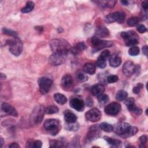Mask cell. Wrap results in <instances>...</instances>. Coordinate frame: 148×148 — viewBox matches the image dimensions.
Instances as JSON below:
<instances>
[{
	"label": "cell",
	"mask_w": 148,
	"mask_h": 148,
	"mask_svg": "<svg viewBox=\"0 0 148 148\" xmlns=\"http://www.w3.org/2000/svg\"><path fill=\"white\" fill-rule=\"evenodd\" d=\"M113 131L118 136L124 138H127L135 135L138 132L136 127L131 126L125 122H120L113 127Z\"/></svg>",
	"instance_id": "cell-1"
},
{
	"label": "cell",
	"mask_w": 148,
	"mask_h": 148,
	"mask_svg": "<svg viewBox=\"0 0 148 148\" xmlns=\"http://www.w3.org/2000/svg\"><path fill=\"white\" fill-rule=\"evenodd\" d=\"M50 47L53 53L67 54L70 51V44L64 39H53L50 42Z\"/></svg>",
	"instance_id": "cell-2"
},
{
	"label": "cell",
	"mask_w": 148,
	"mask_h": 148,
	"mask_svg": "<svg viewBox=\"0 0 148 148\" xmlns=\"http://www.w3.org/2000/svg\"><path fill=\"white\" fill-rule=\"evenodd\" d=\"M43 127L45 130L47 131L50 135L56 136L58 134L60 130V122L57 119H47L43 123Z\"/></svg>",
	"instance_id": "cell-3"
},
{
	"label": "cell",
	"mask_w": 148,
	"mask_h": 148,
	"mask_svg": "<svg viewBox=\"0 0 148 148\" xmlns=\"http://www.w3.org/2000/svg\"><path fill=\"white\" fill-rule=\"evenodd\" d=\"M9 46L10 52L15 56L20 55L23 50V43L17 36L13 37L12 39L8 40L6 42Z\"/></svg>",
	"instance_id": "cell-4"
},
{
	"label": "cell",
	"mask_w": 148,
	"mask_h": 148,
	"mask_svg": "<svg viewBox=\"0 0 148 148\" xmlns=\"http://www.w3.org/2000/svg\"><path fill=\"white\" fill-rule=\"evenodd\" d=\"M121 36L124 40L127 46H135L139 43V37L137 34L134 31L122 32Z\"/></svg>",
	"instance_id": "cell-5"
},
{
	"label": "cell",
	"mask_w": 148,
	"mask_h": 148,
	"mask_svg": "<svg viewBox=\"0 0 148 148\" xmlns=\"http://www.w3.org/2000/svg\"><path fill=\"white\" fill-rule=\"evenodd\" d=\"M45 113V108L42 106H36L32 111L30 118V121L33 125H38L40 124Z\"/></svg>",
	"instance_id": "cell-6"
},
{
	"label": "cell",
	"mask_w": 148,
	"mask_h": 148,
	"mask_svg": "<svg viewBox=\"0 0 148 148\" xmlns=\"http://www.w3.org/2000/svg\"><path fill=\"white\" fill-rule=\"evenodd\" d=\"M92 46L96 51H98L103 48L112 47L113 43L111 41H107L101 39L97 36H93L91 40Z\"/></svg>",
	"instance_id": "cell-7"
},
{
	"label": "cell",
	"mask_w": 148,
	"mask_h": 148,
	"mask_svg": "<svg viewBox=\"0 0 148 148\" xmlns=\"http://www.w3.org/2000/svg\"><path fill=\"white\" fill-rule=\"evenodd\" d=\"M67 54L62 53H53L49 57V63L54 66H58L65 62Z\"/></svg>",
	"instance_id": "cell-8"
},
{
	"label": "cell",
	"mask_w": 148,
	"mask_h": 148,
	"mask_svg": "<svg viewBox=\"0 0 148 148\" xmlns=\"http://www.w3.org/2000/svg\"><path fill=\"white\" fill-rule=\"evenodd\" d=\"M38 83L39 86V90L41 94H46L50 90L52 86L53 81L46 77H41L39 78Z\"/></svg>",
	"instance_id": "cell-9"
},
{
	"label": "cell",
	"mask_w": 148,
	"mask_h": 148,
	"mask_svg": "<svg viewBox=\"0 0 148 148\" xmlns=\"http://www.w3.org/2000/svg\"><path fill=\"white\" fill-rule=\"evenodd\" d=\"M125 17V15L123 12H116L107 15L105 17V21L109 24L116 21L120 24H122L124 21Z\"/></svg>",
	"instance_id": "cell-10"
},
{
	"label": "cell",
	"mask_w": 148,
	"mask_h": 148,
	"mask_svg": "<svg viewBox=\"0 0 148 148\" xmlns=\"http://www.w3.org/2000/svg\"><path fill=\"white\" fill-rule=\"evenodd\" d=\"M101 129L99 125H92L90 126L87 131V139L88 141H93L100 137L101 134Z\"/></svg>",
	"instance_id": "cell-11"
},
{
	"label": "cell",
	"mask_w": 148,
	"mask_h": 148,
	"mask_svg": "<svg viewBox=\"0 0 148 148\" xmlns=\"http://www.w3.org/2000/svg\"><path fill=\"white\" fill-rule=\"evenodd\" d=\"M121 110V105L120 103L113 102L107 105L105 108V113L109 116H116L117 115Z\"/></svg>",
	"instance_id": "cell-12"
},
{
	"label": "cell",
	"mask_w": 148,
	"mask_h": 148,
	"mask_svg": "<svg viewBox=\"0 0 148 148\" xmlns=\"http://www.w3.org/2000/svg\"><path fill=\"white\" fill-rule=\"evenodd\" d=\"M86 119L91 122H97L101 118V111L97 108H92L85 113Z\"/></svg>",
	"instance_id": "cell-13"
},
{
	"label": "cell",
	"mask_w": 148,
	"mask_h": 148,
	"mask_svg": "<svg viewBox=\"0 0 148 148\" xmlns=\"http://www.w3.org/2000/svg\"><path fill=\"white\" fill-rule=\"evenodd\" d=\"M70 106L79 112H82L84 109V103L82 99L79 98H73L69 101Z\"/></svg>",
	"instance_id": "cell-14"
},
{
	"label": "cell",
	"mask_w": 148,
	"mask_h": 148,
	"mask_svg": "<svg viewBox=\"0 0 148 148\" xmlns=\"http://www.w3.org/2000/svg\"><path fill=\"white\" fill-rule=\"evenodd\" d=\"M123 73L127 77H131L135 72V65L131 61H128L125 62L123 66Z\"/></svg>",
	"instance_id": "cell-15"
},
{
	"label": "cell",
	"mask_w": 148,
	"mask_h": 148,
	"mask_svg": "<svg viewBox=\"0 0 148 148\" xmlns=\"http://www.w3.org/2000/svg\"><path fill=\"white\" fill-rule=\"evenodd\" d=\"M73 86V80L72 77L69 75H65L61 79V86L65 90H71Z\"/></svg>",
	"instance_id": "cell-16"
},
{
	"label": "cell",
	"mask_w": 148,
	"mask_h": 148,
	"mask_svg": "<svg viewBox=\"0 0 148 148\" xmlns=\"http://www.w3.org/2000/svg\"><path fill=\"white\" fill-rule=\"evenodd\" d=\"M1 109L3 112L8 115H11L14 117H17L18 115L16 109L11 105L3 102L1 104Z\"/></svg>",
	"instance_id": "cell-17"
},
{
	"label": "cell",
	"mask_w": 148,
	"mask_h": 148,
	"mask_svg": "<svg viewBox=\"0 0 148 148\" xmlns=\"http://www.w3.org/2000/svg\"><path fill=\"white\" fill-rule=\"evenodd\" d=\"M95 34L101 38H106L109 36L110 33L109 31L106 27L103 25H100L97 27L95 30Z\"/></svg>",
	"instance_id": "cell-18"
},
{
	"label": "cell",
	"mask_w": 148,
	"mask_h": 148,
	"mask_svg": "<svg viewBox=\"0 0 148 148\" xmlns=\"http://www.w3.org/2000/svg\"><path fill=\"white\" fill-rule=\"evenodd\" d=\"M86 49V46L84 42L76 43L73 47H71L70 51L74 55H77Z\"/></svg>",
	"instance_id": "cell-19"
},
{
	"label": "cell",
	"mask_w": 148,
	"mask_h": 148,
	"mask_svg": "<svg viewBox=\"0 0 148 148\" xmlns=\"http://www.w3.org/2000/svg\"><path fill=\"white\" fill-rule=\"evenodd\" d=\"M91 91L93 95L98 97L103 94L105 91V87L102 84H96L92 86Z\"/></svg>",
	"instance_id": "cell-20"
},
{
	"label": "cell",
	"mask_w": 148,
	"mask_h": 148,
	"mask_svg": "<svg viewBox=\"0 0 148 148\" xmlns=\"http://www.w3.org/2000/svg\"><path fill=\"white\" fill-rule=\"evenodd\" d=\"M64 119L66 123H72L76 122L77 116L71 110H66L64 112Z\"/></svg>",
	"instance_id": "cell-21"
},
{
	"label": "cell",
	"mask_w": 148,
	"mask_h": 148,
	"mask_svg": "<svg viewBox=\"0 0 148 148\" xmlns=\"http://www.w3.org/2000/svg\"><path fill=\"white\" fill-rule=\"evenodd\" d=\"M121 63V58L116 54H113L109 58V64L111 66L118 67Z\"/></svg>",
	"instance_id": "cell-22"
},
{
	"label": "cell",
	"mask_w": 148,
	"mask_h": 148,
	"mask_svg": "<svg viewBox=\"0 0 148 148\" xmlns=\"http://www.w3.org/2000/svg\"><path fill=\"white\" fill-rule=\"evenodd\" d=\"M103 138L108 142V143L112 147H119L121 145V141L120 140L116 139L110 138L109 136H105Z\"/></svg>",
	"instance_id": "cell-23"
},
{
	"label": "cell",
	"mask_w": 148,
	"mask_h": 148,
	"mask_svg": "<svg viewBox=\"0 0 148 148\" xmlns=\"http://www.w3.org/2000/svg\"><path fill=\"white\" fill-rule=\"evenodd\" d=\"M83 69L84 72L90 75H93L95 72L96 68L95 65L93 64L92 63L88 62L84 65L83 67Z\"/></svg>",
	"instance_id": "cell-24"
},
{
	"label": "cell",
	"mask_w": 148,
	"mask_h": 148,
	"mask_svg": "<svg viewBox=\"0 0 148 148\" xmlns=\"http://www.w3.org/2000/svg\"><path fill=\"white\" fill-rule=\"evenodd\" d=\"M54 99L56 102L60 105H64L67 102L66 97L61 94V93H56L54 94Z\"/></svg>",
	"instance_id": "cell-25"
},
{
	"label": "cell",
	"mask_w": 148,
	"mask_h": 148,
	"mask_svg": "<svg viewBox=\"0 0 148 148\" xmlns=\"http://www.w3.org/2000/svg\"><path fill=\"white\" fill-rule=\"evenodd\" d=\"M34 6H35V3H34V2L31 1H27L26 3L25 6L21 9V12L23 13H29L33 10Z\"/></svg>",
	"instance_id": "cell-26"
},
{
	"label": "cell",
	"mask_w": 148,
	"mask_h": 148,
	"mask_svg": "<svg viewBox=\"0 0 148 148\" xmlns=\"http://www.w3.org/2000/svg\"><path fill=\"white\" fill-rule=\"evenodd\" d=\"M127 95L128 94L125 91L123 90H120L117 92L115 98L118 101H122L127 98Z\"/></svg>",
	"instance_id": "cell-27"
},
{
	"label": "cell",
	"mask_w": 148,
	"mask_h": 148,
	"mask_svg": "<svg viewBox=\"0 0 148 148\" xmlns=\"http://www.w3.org/2000/svg\"><path fill=\"white\" fill-rule=\"evenodd\" d=\"M99 125L100 128L105 132H110L113 131V126L108 123L103 122L101 123Z\"/></svg>",
	"instance_id": "cell-28"
},
{
	"label": "cell",
	"mask_w": 148,
	"mask_h": 148,
	"mask_svg": "<svg viewBox=\"0 0 148 148\" xmlns=\"http://www.w3.org/2000/svg\"><path fill=\"white\" fill-rule=\"evenodd\" d=\"M116 1H97V3H99V5L103 8H113L116 3Z\"/></svg>",
	"instance_id": "cell-29"
},
{
	"label": "cell",
	"mask_w": 148,
	"mask_h": 148,
	"mask_svg": "<svg viewBox=\"0 0 148 148\" xmlns=\"http://www.w3.org/2000/svg\"><path fill=\"white\" fill-rule=\"evenodd\" d=\"M59 109L55 105H50L45 108V113L48 114H51L58 112Z\"/></svg>",
	"instance_id": "cell-30"
},
{
	"label": "cell",
	"mask_w": 148,
	"mask_h": 148,
	"mask_svg": "<svg viewBox=\"0 0 148 148\" xmlns=\"http://www.w3.org/2000/svg\"><path fill=\"white\" fill-rule=\"evenodd\" d=\"M97 99L98 101V102L101 105H105L106 103H108L109 101V96L106 94H102L99 96L97 97Z\"/></svg>",
	"instance_id": "cell-31"
},
{
	"label": "cell",
	"mask_w": 148,
	"mask_h": 148,
	"mask_svg": "<svg viewBox=\"0 0 148 148\" xmlns=\"http://www.w3.org/2000/svg\"><path fill=\"white\" fill-rule=\"evenodd\" d=\"M79 124L76 122L75 123H66V125H65V128L67 130L69 131H76L79 129Z\"/></svg>",
	"instance_id": "cell-32"
},
{
	"label": "cell",
	"mask_w": 148,
	"mask_h": 148,
	"mask_svg": "<svg viewBox=\"0 0 148 148\" xmlns=\"http://www.w3.org/2000/svg\"><path fill=\"white\" fill-rule=\"evenodd\" d=\"M139 21V18L137 17H132L127 20V23L130 27H134L138 24Z\"/></svg>",
	"instance_id": "cell-33"
},
{
	"label": "cell",
	"mask_w": 148,
	"mask_h": 148,
	"mask_svg": "<svg viewBox=\"0 0 148 148\" xmlns=\"http://www.w3.org/2000/svg\"><path fill=\"white\" fill-rule=\"evenodd\" d=\"M50 147H62L64 144L62 142L57 140H51L49 141Z\"/></svg>",
	"instance_id": "cell-34"
},
{
	"label": "cell",
	"mask_w": 148,
	"mask_h": 148,
	"mask_svg": "<svg viewBox=\"0 0 148 148\" xmlns=\"http://www.w3.org/2000/svg\"><path fill=\"white\" fill-rule=\"evenodd\" d=\"M139 48L136 46H133L128 50V54L132 56H135L139 54Z\"/></svg>",
	"instance_id": "cell-35"
},
{
	"label": "cell",
	"mask_w": 148,
	"mask_h": 148,
	"mask_svg": "<svg viewBox=\"0 0 148 148\" xmlns=\"http://www.w3.org/2000/svg\"><path fill=\"white\" fill-rule=\"evenodd\" d=\"M96 65L99 68H101V69H103V68H105L106 66V62L105 60L101 58L100 57H98L97 60V62H96Z\"/></svg>",
	"instance_id": "cell-36"
},
{
	"label": "cell",
	"mask_w": 148,
	"mask_h": 148,
	"mask_svg": "<svg viewBox=\"0 0 148 148\" xmlns=\"http://www.w3.org/2000/svg\"><path fill=\"white\" fill-rule=\"evenodd\" d=\"M77 78L82 82H84L88 80V76L82 72H79L77 73Z\"/></svg>",
	"instance_id": "cell-37"
},
{
	"label": "cell",
	"mask_w": 148,
	"mask_h": 148,
	"mask_svg": "<svg viewBox=\"0 0 148 148\" xmlns=\"http://www.w3.org/2000/svg\"><path fill=\"white\" fill-rule=\"evenodd\" d=\"M2 32H3V34L8 35H10V36H12L13 37L17 36V34L16 32L12 30V29H8L6 28H3L2 29Z\"/></svg>",
	"instance_id": "cell-38"
},
{
	"label": "cell",
	"mask_w": 148,
	"mask_h": 148,
	"mask_svg": "<svg viewBox=\"0 0 148 148\" xmlns=\"http://www.w3.org/2000/svg\"><path fill=\"white\" fill-rule=\"evenodd\" d=\"M119 80V77L117 75H110L106 77V80L108 83H113L116 82Z\"/></svg>",
	"instance_id": "cell-39"
},
{
	"label": "cell",
	"mask_w": 148,
	"mask_h": 148,
	"mask_svg": "<svg viewBox=\"0 0 148 148\" xmlns=\"http://www.w3.org/2000/svg\"><path fill=\"white\" fill-rule=\"evenodd\" d=\"M147 137L146 135H143L140 136L139 137V141L140 142L139 147H145V144L147 142Z\"/></svg>",
	"instance_id": "cell-40"
},
{
	"label": "cell",
	"mask_w": 148,
	"mask_h": 148,
	"mask_svg": "<svg viewBox=\"0 0 148 148\" xmlns=\"http://www.w3.org/2000/svg\"><path fill=\"white\" fill-rule=\"evenodd\" d=\"M109 56H110V51L108 50H103L101 53L99 57H100L101 58L106 61V60L109 58Z\"/></svg>",
	"instance_id": "cell-41"
},
{
	"label": "cell",
	"mask_w": 148,
	"mask_h": 148,
	"mask_svg": "<svg viewBox=\"0 0 148 148\" xmlns=\"http://www.w3.org/2000/svg\"><path fill=\"white\" fill-rule=\"evenodd\" d=\"M143 85L142 84V83H138V84L136 86L134 87V88L132 89L133 92L135 93V94H139L140 91V90L143 88Z\"/></svg>",
	"instance_id": "cell-42"
},
{
	"label": "cell",
	"mask_w": 148,
	"mask_h": 148,
	"mask_svg": "<svg viewBox=\"0 0 148 148\" xmlns=\"http://www.w3.org/2000/svg\"><path fill=\"white\" fill-rule=\"evenodd\" d=\"M124 103L125 105L127 106H130L131 105H133L135 103V99L132 98V97H130L128 98H126L125 100V102H124Z\"/></svg>",
	"instance_id": "cell-43"
},
{
	"label": "cell",
	"mask_w": 148,
	"mask_h": 148,
	"mask_svg": "<svg viewBox=\"0 0 148 148\" xmlns=\"http://www.w3.org/2000/svg\"><path fill=\"white\" fill-rule=\"evenodd\" d=\"M136 29L139 33H141V34L144 33L145 32H146L147 31L146 27L143 24H139L138 26H137Z\"/></svg>",
	"instance_id": "cell-44"
},
{
	"label": "cell",
	"mask_w": 148,
	"mask_h": 148,
	"mask_svg": "<svg viewBox=\"0 0 148 148\" xmlns=\"http://www.w3.org/2000/svg\"><path fill=\"white\" fill-rule=\"evenodd\" d=\"M131 112H133L134 113H135V114L139 116L142 114V110L141 108H139V107H136V106L133 108V109L132 110Z\"/></svg>",
	"instance_id": "cell-45"
},
{
	"label": "cell",
	"mask_w": 148,
	"mask_h": 148,
	"mask_svg": "<svg viewBox=\"0 0 148 148\" xmlns=\"http://www.w3.org/2000/svg\"><path fill=\"white\" fill-rule=\"evenodd\" d=\"M142 7L146 12L148 8V1H143L142 2Z\"/></svg>",
	"instance_id": "cell-46"
},
{
	"label": "cell",
	"mask_w": 148,
	"mask_h": 148,
	"mask_svg": "<svg viewBox=\"0 0 148 148\" xmlns=\"http://www.w3.org/2000/svg\"><path fill=\"white\" fill-rule=\"evenodd\" d=\"M142 51L146 56H147V45H145L142 47Z\"/></svg>",
	"instance_id": "cell-47"
},
{
	"label": "cell",
	"mask_w": 148,
	"mask_h": 148,
	"mask_svg": "<svg viewBox=\"0 0 148 148\" xmlns=\"http://www.w3.org/2000/svg\"><path fill=\"white\" fill-rule=\"evenodd\" d=\"M9 147L10 148H17L20 147V146L17 143H12L11 145L9 146Z\"/></svg>",
	"instance_id": "cell-48"
},
{
	"label": "cell",
	"mask_w": 148,
	"mask_h": 148,
	"mask_svg": "<svg viewBox=\"0 0 148 148\" xmlns=\"http://www.w3.org/2000/svg\"><path fill=\"white\" fill-rule=\"evenodd\" d=\"M93 104V101L91 98L87 99V105L88 106H91Z\"/></svg>",
	"instance_id": "cell-49"
},
{
	"label": "cell",
	"mask_w": 148,
	"mask_h": 148,
	"mask_svg": "<svg viewBox=\"0 0 148 148\" xmlns=\"http://www.w3.org/2000/svg\"><path fill=\"white\" fill-rule=\"evenodd\" d=\"M35 28L36 29V31H38L39 32H42L43 30V27L42 26H37L35 27Z\"/></svg>",
	"instance_id": "cell-50"
},
{
	"label": "cell",
	"mask_w": 148,
	"mask_h": 148,
	"mask_svg": "<svg viewBox=\"0 0 148 148\" xmlns=\"http://www.w3.org/2000/svg\"><path fill=\"white\" fill-rule=\"evenodd\" d=\"M121 3L123 4V5H128V1H121Z\"/></svg>",
	"instance_id": "cell-51"
},
{
	"label": "cell",
	"mask_w": 148,
	"mask_h": 148,
	"mask_svg": "<svg viewBox=\"0 0 148 148\" xmlns=\"http://www.w3.org/2000/svg\"><path fill=\"white\" fill-rule=\"evenodd\" d=\"M6 77V75L5 74H3V73H1V79L2 80H3V79H5Z\"/></svg>",
	"instance_id": "cell-52"
},
{
	"label": "cell",
	"mask_w": 148,
	"mask_h": 148,
	"mask_svg": "<svg viewBox=\"0 0 148 148\" xmlns=\"http://www.w3.org/2000/svg\"><path fill=\"white\" fill-rule=\"evenodd\" d=\"M3 144V139L2 138H1V147L2 146Z\"/></svg>",
	"instance_id": "cell-53"
}]
</instances>
